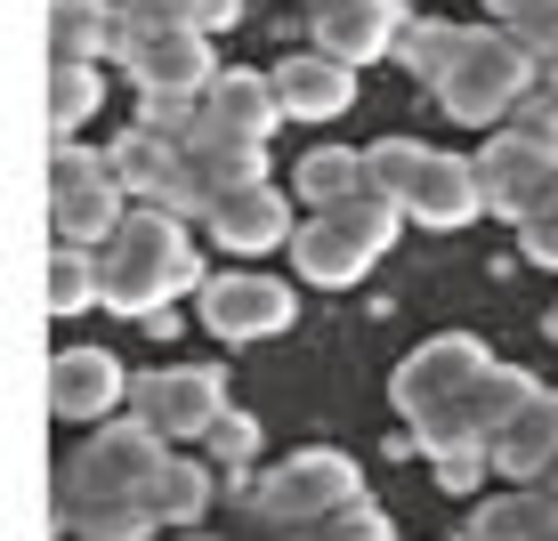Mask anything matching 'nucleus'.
<instances>
[{
  "mask_svg": "<svg viewBox=\"0 0 558 541\" xmlns=\"http://www.w3.org/2000/svg\"><path fill=\"white\" fill-rule=\"evenodd\" d=\"M98 267H106V307L130 323H162L170 299L203 292V250L186 235V219L146 202H130V219L98 243Z\"/></svg>",
  "mask_w": 558,
  "mask_h": 541,
  "instance_id": "obj_1",
  "label": "nucleus"
},
{
  "mask_svg": "<svg viewBox=\"0 0 558 541\" xmlns=\"http://www.w3.org/2000/svg\"><path fill=\"white\" fill-rule=\"evenodd\" d=\"M364 170H373V186L413 226H437V235H453V226H470L486 210V179H477L470 153H437L421 138H373L364 146Z\"/></svg>",
  "mask_w": 558,
  "mask_h": 541,
  "instance_id": "obj_2",
  "label": "nucleus"
},
{
  "mask_svg": "<svg viewBox=\"0 0 558 541\" xmlns=\"http://www.w3.org/2000/svg\"><path fill=\"white\" fill-rule=\"evenodd\" d=\"M397 226H405V210L380 195V186H364V195L332 202V210H307L300 235H292V267L307 283H324V292H349V283H364L380 267Z\"/></svg>",
  "mask_w": 558,
  "mask_h": 541,
  "instance_id": "obj_3",
  "label": "nucleus"
},
{
  "mask_svg": "<svg viewBox=\"0 0 558 541\" xmlns=\"http://www.w3.org/2000/svg\"><path fill=\"white\" fill-rule=\"evenodd\" d=\"M349 501H364V469L332 444H307V453H283V469H267L243 493V526H252V541H283L316 517L349 509Z\"/></svg>",
  "mask_w": 558,
  "mask_h": 541,
  "instance_id": "obj_4",
  "label": "nucleus"
},
{
  "mask_svg": "<svg viewBox=\"0 0 558 541\" xmlns=\"http://www.w3.org/2000/svg\"><path fill=\"white\" fill-rule=\"evenodd\" d=\"M534 82H543V57L518 41L510 25H470L461 33V57L446 65V82H437V106L453 122H510V106Z\"/></svg>",
  "mask_w": 558,
  "mask_h": 541,
  "instance_id": "obj_5",
  "label": "nucleus"
},
{
  "mask_svg": "<svg viewBox=\"0 0 558 541\" xmlns=\"http://www.w3.org/2000/svg\"><path fill=\"white\" fill-rule=\"evenodd\" d=\"M122 219H130V186L113 179L106 153H89L82 138H49V235L98 250Z\"/></svg>",
  "mask_w": 558,
  "mask_h": 541,
  "instance_id": "obj_6",
  "label": "nucleus"
},
{
  "mask_svg": "<svg viewBox=\"0 0 558 541\" xmlns=\"http://www.w3.org/2000/svg\"><path fill=\"white\" fill-rule=\"evenodd\" d=\"M170 444L146 429L138 413L130 420H98L89 444H73L65 460H57V501H89V493H146L154 477H162Z\"/></svg>",
  "mask_w": 558,
  "mask_h": 541,
  "instance_id": "obj_7",
  "label": "nucleus"
},
{
  "mask_svg": "<svg viewBox=\"0 0 558 541\" xmlns=\"http://www.w3.org/2000/svg\"><path fill=\"white\" fill-rule=\"evenodd\" d=\"M113 65L138 82V98H203L210 73H219V57H210V33H195V25H154V16H122Z\"/></svg>",
  "mask_w": 558,
  "mask_h": 541,
  "instance_id": "obj_8",
  "label": "nucleus"
},
{
  "mask_svg": "<svg viewBox=\"0 0 558 541\" xmlns=\"http://www.w3.org/2000/svg\"><path fill=\"white\" fill-rule=\"evenodd\" d=\"M195 316H203L210 340L252 347V340H276V332H292V323H300V292H292V283H276V275H259V267H227V275H203Z\"/></svg>",
  "mask_w": 558,
  "mask_h": 541,
  "instance_id": "obj_9",
  "label": "nucleus"
},
{
  "mask_svg": "<svg viewBox=\"0 0 558 541\" xmlns=\"http://www.w3.org/2000/svg\"><path fill=\"white\" fill-rule=\"evenodd\" d=\"M130 413L162 444H203L210 420L227 413V372L219 364H162V372L130 380Z\"/></svg>",
  "mask_w": 558,
  "mask_h": 541,
  "instance_id": "obj_10",
  "label": "nucleus"
},
{
  "mask_svg": "<svg viewBox=\"0 0 558 541\" xmlns=\"http://www.w3.org/2000/svg\"><path fill=\"white\" fill-rule=\"evenodd\" d=\"M477 179H486V210L518 226V219H526V210L558 186V130L494 122V138L477 146Z\"/></svg>",
  "mask_w": 558,
  "mask_h": 541,
  "instance_id": "obj_11",
  "label": "nucleus"
},
{
  "mask_svg": "<svg viewBox=\"0 0 558 541\" xmlns=\"http://www.w3.org/2000/svg\"><path fill=\"white\" fill-rule=\"evenodd\" d=\"M106 162H113V179L130 186V202L170 210V219H203V186H195V162H186L179 138H162V130L130 122L122 138L106 146Z\"/></svg>",
  "mask_w": 558,
  "mask_h": 541,
  "instance_id": "obj_12",
  "label": "nucleus"
},
{
  "mask_svg": "<svg viewBox=\"0 0 558 541\" xmlns=\"http://www.w3.org/2000/svg\"><path fill=\"white\" fill-rule=\"evenodd\" d=\"M494 372V347L486 340H470V332H437V340H421L405 364H397V380H389V404L405 420L421 413H437V404H453L470 380H486Z\"/></svg>",
  "mask_w": 558,
  "mask_h": 541,
  "instance_id": "obj_13",
  "label": "nucleus"
},
{
  "mask_svg": "<svg viewBox=\"0 0 558 541\" xmlns=\"http://www.w3.org/2000/svg\"><path fill=\"white\" fill-rule=\"evenodd\" d=\"M292 186L259 179V186H227V195L203 202V235L219 250H235V259H259V250H292L300 219H292Z\"/></svg>",
  "mask_w": 558,
  "mask_h": 541,
  "instance_id": "obj_14",
  "label": "nucleus"
},
{
  "mask_svg": "<svg viewBox=\"0 0 558 541\" xmlns=\"http://www.w3.org/2000/svg\"><path fill=\"white\" fill-rule=\"evenodd\" d=\"M413 25L405 0H307V41L364 65V57H397V33Z\"/></svg>",
  "mask_w": 558,
  "mask_h": 541,
  "instance_id": "obj_15",
  "label": "nucleus"
},
{
  "mask_svg": "<svg viewBox=\"0 0 558 541\" xmlns=\"http://www.w3.org/2000/svg\"><path fill=\"white\" fill-rule=\"evenodd\" d=\"M113 404H130V372L106 347H57L49 356V413L65 429H98Z\"/></svg>",
  "mask_w": 558,
  "mask_h": 541,
  "instance_id": "obj_16",
  "label": "nucleus"
},
{
  "mask_svg": "<svg viewBox=\"0 0 558 541\" xmlns=\"http://www.w3.org/2000/svg\"><path fill=\"white\" fill-rule=\"evenodd\" d=\"M276 98H283V122H340L356 106V65L307 41L300 57L276 65Z\"/></svg>",
  "mask_w": 558,
  "mask_h": 541,
  "instance_id": "obj_17",
  "label": "nucleus"
},
{
  "mask_svg": "<svg viewBox=\"0 0 558 541\" xmlns=\"http://www.w3.org/2000/svg\"><path fill=\"white\" fill-rule=\"evenodd\" d=\"M203 122H219V130H235V138H276V122H283V98H276V73H243V65H227V73H210V89H203Z\"/></svg>",
  "mask_w": 558,
  "mask_h": 541,
  "instance_id": "obj_18",
  "label": "nucleus"
},
{
  "mask_svg": "<svg viewBox=\"0 0 558 541\" xmlns=\"http://www.w3.org/2000/svg\"><path fill=\"white\" fill-rule=\"evenodd\" d=\"M179 146H186V162H195L203 202L227 195V186H259L267 179V146L259 138H235V130H219V122H195Z\"/></svg>",
  "mask_w": 558,
  "mask_h": 541,
  "instance_id": "obj_19",
  "label": "nucleus"
},
{
  "mask_svg": "<svg viewBox=\"0 0 558 541\" xmlns=\"http://www.w3.org/2000/svg\"><path fill=\"white\" fill-rule=\"evenodd\" d=\"M122 41V0H49V65H98Z\"/></svg>",
  "mask_w": 558,
  "mask_h": 541,
  "instance_id": "obj_20",
  "label": "nucleus"
},
{
  "mask_svg": "<svg viewBox=\"0 0 558 541\" xmlns=\"http://www.w3.org/2000/svg\"><path fill=\"white\" fill-rule=\"evenodd\" d=\"M550 460H558V389H543L502 437H494V469H502L510 485H543Z\"/></svg>",
  "mask_w": 558,
  "mask_h": 541,
  "instance_id": "obj_21",
  "label": "nucleus"
},
{
  "mask_svg": "<svg viewBox=\"0 0 558 541\" xmlns=\"http://www.w3.org/2000/svg\"><path fill=\"white\" fill-rule=\"evenodd\" d=\"M57 526L82 541H154L162 509L146 493H89V501H57Z\"/></svg>",
  "mask_w": 558,
  "mask_h": 541,
  "instance_id": "obj_22",
  "label": "nucleus"
},
{
  "mask_svg": "<svg viewBox=\"0 0 558 541\" xmlns=\"http://www.w3.org/2000/svg\"><path fill=\"white\" fill-rule=\"evenodd\" d=\"M558 517V501L543 485H518V493H494V501H477L470 517H461V533L453 541H534Z\"/></svg>",
  "mask_w": 558,
  "mask_h": 541,
  "instance_id": "obj_23",
  "label": "nucleus"
},
{
  "mask_svg": "<svg viewBox=\"0 0 558 541\" xmlns=\"http://www.w3.org/2000/svg\"><path fill=\"white\" fill-rule=\"evenodd\" d=\"M373 186V170H364V153L356 146H307L300 162H292V195L307 210H332V202H349Z\"/></svg>",
  "mask_w": 558,
  "mask_h": 541,
  "instance_id": "obj_24",
  "label": "nucleus"
},
{
  "mask_svg": "<svg viewBox=\"0 0 558 541\" xmlns=\"http://www.w3.org/2000/svg\"><path fill=\"white\" fill-rule=\"evenodd\" d=\"M89 307H106V267L89 243H57L49 250V316H89Z\"/></svg>",
  "mask_w": 558,
  "mask_h": 541,
  "instance_id": "obj_25",
  "label": "nucleus"
},
{
  "mask_svg": "<svg viewBox=\"0 0 558 541\" xmlns=\"http://www.w3.org/2000/svg\"><path fill=\"white\" fill-rule=\"evenodd\" d=\"M461 33H470V25H453V16H413V25L397 33V65H405L421 89H437L446 65L461 57Z\"/></svg>",
  "mask_w": 558,
  "mask_h": 541,
  "instance_id": "obj_26",
  "label": "nucleus"
},
{
  "mask_svg": "<svg viewBox=\"0 0 558 541\" xmlns=\"http://www.w3.org/2000/svg\"><path fill=\"white\" fill-rule=\"evenodd\" d=\"M106 73L98 65H49V138H82V122H98Z\"/></svg>",
  "mask_w": 558,
  "mask_h": 541,
  "instance_id": "obj_27",
  "label": "nucleus"
},
{
  "mask_svg": "<svg viewBox=\"0 0 558 541\" xmlns=\"http://www.w3.org/2000/svg\"><path fill=\"white\" fill-rule=\"evenodd\" d=\"M146 501L162 509V526H195V517L210 509V460L170 453V460H162V477L146 485Z\"/></svg>",
  "mask_w": 558,
  "mask_h": 541,
  "instance_id": "obj_28",
  "label": "nucleus"
},
{
  "mask_svg": "<svg viewBox=\"0 0 558 541\" xmlns=\"http://www.w3.org/2000/svg\"><path fill=\"white\" fill-rule=\"evenodd\" d=\"M122 16H154V25H195V33H227L243 16V0H122Z\"/></svg>",
  "mask_w": 558,
  "mask_h": 541,
  "instance_id": "obj_29",
  "label": "nucleus"
},
{
  "mask_svg": "<svg viewBox=\"0 0 558 541\" xmlns=\"http://www.w3.org/2000/svg\"><path fill=\"white\" fill-rule=\"evenodd\" d=\"M203 453H210V469H227V477H243L259 460V420L252 413H235V404H227L219 420H210V437H203Z\"/></svg>",
  "mask_w": 558,
  "mask_h": 541,
  "instance_id": "obj_30",
  "label": "nucleus"
},
{
  "mask_svg": "<svg viewBox=\"0 0 558 541\" xmlns=\"http://www.w3.org/2000/svg\"><path fill=\"white\" fill-rule=\"evenodd\" d=\"M486 16H494V25H510L534 57L558 49V0H486Z\"/></svg>",
  "mask_w": 558,
  "mask_h": 541,
  "instance_id": "obj_31",
  "label": "nucleus"
},
{
  "mask_svg": "<svg viewBox=\"0 0 558 541\" xmlns=\"http://www.w3.org/2000/svg\"><path fill=\"white\" fill-rule=\"evenodd\" d=\"M380 533H389V517H380L373 501H349V509L316 517V526H300V533H283V541H380Z\"/></svg>",
  "mask_w": 558,
  "mask_h": 541,
  "instance_id": "obj_32",
  "label": "nucleus"
},
{
  "mask_svg": "<svg viewBox=\"0 0 558 541\" xmlns=\"http://www.w3.org/2000/svg\"><path fill=\"white\" fill-rule=\"evenodd\" d=\"M518 250H526L534 267H558V186L526 210V219H518Z\"/></svg>",
  "mask_w": 558,
  "mask_h": 541,
  "instance_id": "obj_33",
  "label": "nucleus"
},
{
  "mask_svg": "<svg viewBox=\"0 0 558 541\" xmlns=\"http://www.w3.org/2000/svg\"><path fill=\"white\" fill-rule=\"evenodd\" d=\"M543 82H550V89H558V49H550V57H543Z\"/></svg>",
  "mask_w": 558,
  "mask_h": 541,
  "instance_id": "obj_34",
  "label": "nucleus"
},
{
  "mask_svg": "<svg viewBox=\"0 0 558 541\" xmlns=\"http://www.w3.org/2000/svg\"><path fill=\"white\" fill-rule=\"evenodd\" d=\"M543 493H550V501H558V460H550V469H543Z\"/></svg>",
  "mask_w": 558,
  "mask_h": 541,
  "instance_id": "obj_35",
  "label": "nucleus"
},
{
  "mask_svg": "<svg viewBox=\"0 0 558 541\" xmlns=\"http://www.w3.org/2000/svg\"><path fill=\"white\" fill-rule=\"evenodd\" d=\"M543 332H550V340H558V299H550V316H543Z\"/></svg>",
  "mask_w": 558,
  "mask_h": 541,
  "instance_id": "obj_36",
  "label": "nucleus"
},
{
  "mask_svg": "<svg viewBox=\"0 0 558 541\" xmlns=\"http://www.w3.org/2000/svg\"><path fill=\"white\" fill-rule=\"evenodd\" d=\"M534 541H558V517H550V526H543V533H534Z\"/></svg>",
  "mask_w": 558,
  "mask_h": 541,
  "instance_id": "obj_37",
  "label": "nucleus"
},
{
  "mask_svg": "<svg viewBox=\"0 0 558 541\" xmlns=\"http://www.w3.org/2000/svg\"><path fill=\"white\" fill-rule=\"evenodd\" d=\"M380 541H397V533H380Z\"/></svg>",
  "mask_w": 558,
  "mask_h": 541,
  "instance_id": "obj_38",
  "label": "nucleus"
}]
</instances>
